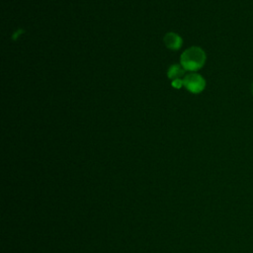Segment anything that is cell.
<instances>
[{"instance_id": "8992f818", "label": "cell", "mask_w": 253, "mask_h": 253, "mask_svg": "<svg viewBox=\"0 0 253 253\" xmlns=\"http://www.w3.org/2000/svg\"><path fill=\"white\" fill-rule=\"evenodd\" d=\"M251 92H252V95H253V83H252V86H251Z\"/></svg>"}, {"instance_id": "277c9868", "label": "cell", "mask_w": 253, "mask_h": 253, "mask_svg": "<svg viewBox=\"0 0 253 253\" xmlns=\"http://www.w3.org/2000/svg\"><path fill=\"white\" fill-rule=\"evenodd\" d=\"M185 73V69L183 68L182 65H178V64H174L171 65L167 71V75L170 79L174 80V79H178L181 78V76H183Z\"/></svg>"}, {"instance_id": "6da1fadb", "label": "cell", "mask_w": 253, "mask_h": 253, "mask_svg": "<svg viewBox=\"0 0 253 253\" xmlns=\"http://www.w3.org/2000/svg\"><path fill=\"white\" fill-rule=\"evenodd\" d=\"M207 55L204 49L199 46H191L181 55V65L185 70L197 71L206 63Z\"/></svg>"}, {"instance_id": "3957f363", "label": "cell", "mask_w": 253, "mask_h": 253, "mask_svg": "<svg viewBox=\"0 0 253 253\" xmlns=\"http://www.w3.org/2000/svg\"><path fill=\"white\" fill-rule=\"evenodd\" d=\"M182 39L181 37L176 33H168L164 37V43L165 45L173 50L179 49L182 45Z\"/></svg>"}, {"instance_id": "5b68a950", "label": "cell", "mask_w": 253, "mask_h": 253, "mask_svg": "<svg viewBox=\"0 0 253 253\" xmlns=\"http://www.w3.org/2000/svg\"><path fill=\"white\" fill-rule=\"evenodd\" d=\"M172 86L175 88H181L182 86H184V80L181 78L174 79V80H172Z\"/></svg>"}, {"instance_id": "7a4b0ae2", "label": "cell", "mask_w": 253, "mask_h": 253, "mask_svg": "<svg viewBox=\"0 0 253 253\" xmlns=\"http://www.w3.org/2000/svg\"><path fill=\"white\" fill-rule=\"evenodd\" d=\"M184 86L193 94L201 93L206 88V80L197 73H189L184 77Z\"/></svg>"}]
</instances>
